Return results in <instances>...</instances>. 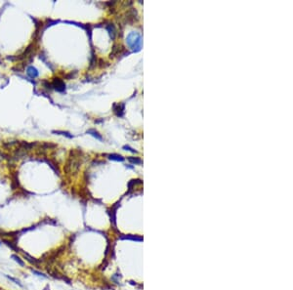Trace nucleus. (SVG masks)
Returning a JSON list of instances; mask_svg holds the SVG:
<instances>
[{
    "mask_svg": "<svg viewBox=\"0 0 293 290\" xmlns=\"http://www.w3.org/2000/svg\"><path fill=\"white\" fill-rule=\"evenodd\" d=\"M1 243H2V242H1V241H0V245H1Z\"/></svg>",
    "mask_w": 293,
    "mask_h": 290,
    "instance_id": "24",
    "label": "nucleus"
},
{
    "mask_svg": "<svg viewBox=\"0 0 293 290\" xmlns=\"http://www.w3.org/2000/svg\"><path fill=\"white\" fill-rule=\"evenodd\" d=\"M6 276V277H7V278H8V279H9V281H13V282H14V283L18 284V285H19L20 287H24V285H23V284H22V283H21V281H19V279L15 278V277H13V276H7V274H6V276Z\"/></svg>",
    "mask_w": 293,
    "mask_h": 290,
    "instance_id": "21",
    "label": "nucleus"
},
{
    "mask_svg": "<svg viewBox=\"0 0 293 290\" xmlns=\"http://www.w3.org/2000/svg\"><path fill=\"white\" fill-rule=\"evenodd\" d=\"M12 178V182H11V188L12 190H17L20 189V182H19V173L18 172H14L11 175Z\"/></svg>",
    "mask_w": 293,
    "mask_h": 290,
    "instance_id": "6",
    "label": "nucleus"
},
{
    "mask_svg": "<svg viewBox=\"0 0 293 290\" xmlns=\"http://www.w3.org/2000/svg\"><path fill=\"white\" fill-rule=\"evenodd\" d=\"M127 44L130 48H132L134 51H139L141 49V36L136 32H131L127 36Z\"/></svg>",
    "mask_w": 293,
    "mask_h": 290,
    "instance_id": "2",
    "label": "nucleus"
},
{
    "mask_svg": "<svg viewBox=\"0 0 293 290\" xmlns=\"http://www.w3.org/2000/svg\"><path fill=\"white\" fill-rule=\"evenodd\" d=\"M18 144H19V141H11V142H3L2 143V146L5 148H12V147H15V146H18Z\"/></svg>",
    "mask_w": 293,
    "mask_h": 290,
    "instance_id": "14",
    "label": "nucleus"
},
{
    "mask_svg": "<svg viewBox=\"0 0 293 290\" xmlns=\"http://www.w3.org/2000/svg\"><path fill=\"white\" fill-rule=\"evenodd\" d=\"M11 258H12V259H13L14 261L16 262V263H18V264H19L21 267H23V268L26 267V263H24V260L22 259V258H20V257L18 256V255H16V254H12V255H11Z\"/></svg>",
    "mask_w": 293,
    "mask_h": 290,
    "instance_id": "13",
    "label": "nucleus"
},
{
    "mask_svg": "<svg viewBox=\"0 0 293 290\" xmlns=\"http://www.w3.org/2000/svg\"><path fill=\"white\" fill-rule=\"evenodd\" d=\"M76 75H77V70H73V71H70V72L65 74V78L66 79H68V80H70V79L74 78Z\"/></svg>",
    "mask_w": 293,
    "mask_h": 290,
    "instance_id": "19",
    "label": "nucleus"
},
{
    "mask_svg": "<svg viewBox=\"0 0 293 290\" xmlns=\"http://www.w3.org/2000/svg\"><path fill=\"white\" fill-rule=\"evenodd\" d=\"M43 161H46V162L48 163V165L55 171L56 174L60 175V170H59V168H58V163H56L55 161H53L52 159H47V158H44Z\"/></svg>",
    "mask_w": 293,
    "mask_h": 290,
    "instance_id": "10",
    "label": "nucleus"
},
{
    "mask_svg": "<svg viewBox=\"0 0 293 290\" xmlns=\"http://www.w3.org/2000/svg\"><path fill=\"white\" fill-rule=\"evenodd\" d=\"M41 83H42V85H43V87L46 89V90H53V86H52V83L51 82H49V80H42L41 81Z\"/></svg>",
    "mask_w": 293,
    "mask_h": 290,
    "instance_id": "18",
    "label": "nucleus"
},
{
    "mask_svg": "<svg viewBox=\"0 0 293 290\" xmlns=\"http://www.w3.org/2000/svg\"><path fill=\"white\" fill-rule=\"evenodd\" d=\"M106 28H107V30L109 31L110 37L112 38V40H114L115 36H116V29H115V26H114V24L108 23L107 24H106Z\"/></svg>",
    "mask_w": 293,
    "mask_h": 290,
    "instance_id": "7",
    "label": "nucleus"
},
{
    "mask_svg": "<svg viewBox=\"0 0 293 290\" xmlns=\"http://www.w3.org/2000/svg\"><path fill=\"white\" fill-rule=\"evenodd\" d=\"M35 48H36V42L33 41V42H31V43L29 44L26 49H24V51L23 52V53H21L20 55H17V56H7L6 59L9 61H11V62L24 61V60H26L28 57H31L33 51L35 50Z\"/></svg>",
    "mask_w": 293,
    "mask_h": 290,
    "instance_id": "1",
    "label": "nucleus"
},
{
    "mask_svg": "<svg viewBox=\"0 0 293 290\" xmlns=\"http://www.w3.org/2000/svg\"><path fill=\"white\" fill-rule=\"evenodd\" d=\"M1 242H3V243H4L5 245H7V246H8L10 249L13 250V251H15V252H20V251H19V248L17 247L16 243L12 241V240L7 239H2V241H1Z\"/></svg>",
    "mask_w": 293,
    "mask_h": 290,
    "instance_id": "9",
    "label": "nucleus"
},
{
    "mask_svg": "<svg viewBox=\"0 0 293 290\" xmlns=\"http://www.w3.org/2000/svg\"><path fill=\"white\" fill-rule=\"evenodd\" d=\"M59 23V21H56V20H51V19H49L47 20V23L45 24V26H43V30L44 29H46L47 28H49V26H54V24H57Z\"/></svg>",
    "mask_w": 293,
    "mask_h": 290,
    "instance_id": "17",
    "label": "nucleus"
},
{
    "mask_svg": "<svg viewBox=\"0 0 293 290\" xmlns=\"http://www.w3.org/2000/svg\"><path fill=\"white\" fill-rule=\"evenodd\" d=\"M112 110L115 113V115L118 117H122L124 115V110H125V105L124 104H114L112 106Z\"/></svg>",
    "mask_w": 293,
    "mask_h": 290,
    "instance_id": "4",
    "label": "nucleus"
},
{
    "mask_svg": "<svg viewBox=\"0 0 293 290\" xmlns=\"http://www.w3.org/2000/svg\"><path fill=\"white\" fill-rule=\"evenodd\" d=\"M87 134H90L91 136H93L94 138H96L97 140H99V141H103V137H102V135L98 132V131H96L95 129H89V130H87Z\"/></svg>",
    "mask_w": 293,
    "mask_h": 290,
    "instance_id": "11",
    "label": "nucleus"
},
{
    "mask_svg": "<svg viewBox=\"0 0 293 290\" xmlns=\"http://www.w3.org/2000/svg\"><path fill=\"white\" fill-rule=\"evenodd\" d=\"M53 134H56V135H62V136H65V137L68 138V139H72L73 136L71 135L70 132L68 131H62V130H53L52 131Z\"/></svg>",
    "mask_w": 293,
    "mask_h": 290,
    "instance_id": "12",
    "label": "nucleus"
},
{
    "mask_svg": "<svg viewBox=\"0 0 293 290\" xmlns=\"http://www.w3.org/2000/svg\"><path fill=\"white\" fill-rule=\"evenodd\" d=\"M30 272H32V274H35V276H37L44 277V278H47V277H48V276L46 274H44V272H39V271H37V270H35V269H32V268H30Z\"/></svg>",
    "mask_w": 293,
    "mask_h": 290,
    "instance_id": "16",
    "label": "nucleus"
},
{
    "mask_svg": "<svg viewBox=\"0 0 293 290\" xmlns=\"http://www.w3.org/2000/svg\"><path fill=\"white\" fill-rule=\"evenodd\" d=\"M123 51H124V48H123L121 45H119V44H114V45L112 46V53H110V58H114L115 56H117L118 54H120Z\"/></svg>",
    "mask_w": 293,
    "mask_h": 290,
    "instance_id": "8",
    "label": "nucleus"
},
{
    "mask_svg": "<svg viewBox=\"0 0 293 290\" xmlns=\"http://www.w3.org/2000/svg\"><path fill=\"white\" fill-rule=\"evenodd\" d=\"M123 148H124V150H129V152H137L136 150H134L133 148H131L129 147V146H124Z\"/></svg>",
    "mask_w": 293,
    "mask_h": 290,
    "instance_id": "23",
    "label": "nucleus"
},
{
    "mask_svg": "<svg viewBox=\"0 0 293 290\" xmlns=\"http://www.w3.org/2000/svg\"><path fill=\"white\" fill-rule=\"evenodd\" d=\"M26 74H28V77H30V78H37L38 77V75H39V71H38V69L35 68V66H29L26 68Z\"/></svg>",
    "mask_w": 293,
    "mask_h": 290,
    "instance_id": "5",
    "label": "nucleus"
},
{
    "mask_svg": "<svg viewBox=\"0 0 293 290\" xmlns=\"http://www.w3.org/2000/svg\"><path fill=\"white\" fill-rule=\"evenodd\" d=\"M108 158L112 160H115V161H123L124 158H123L121 155L119 154H115V153H112V154H108Z\"/></svg>",
    "mask_w": 293,
    "mask_h": 290,
    "instance_id": "15",
    "label": "nucleus"
},
{
    "mask_svg": "<svg viewBox=\"0 0 293 290\" xmlns=\"http://www.w3.org/2000/svg\"><path fill=\"white\" fill-rule=\"evenodd\" d=\"M0 64H1V62H0Z\"/></svg>",
    "mask_w": 293,
    "mask_h": 290,
    "instance_id": "25",
    "label": "nucleus"
},
{
    "mask_svg": "<svg viewBox=\"0 0 293 290\" xmlns=\"http://www.w3.org/2000/svg\"><path fill=\"white\" fill-rule=\"evenodd\" d=\"M128 160L130 161L133 164H141L143 161L138 157H128Z\"/></svg>",
    "mask_w": 293,
    "mask_h": 290,
    "instance_id": "22",
    "label": "nucleus"
},
{
    "mask_svg": "<svg viewBox=\"0 0 293 290\" xmlns=\"http://www.w3.org/2000/svg\"><path fill=\"white\" fill-rule=\"evenodd\" d=\"M51 83H52L53 89L55 91H57L59 93L66 92V83L64 82L63 79H61L59 77H55V78H53V81Z\"/></svg>",
    "mask_w": 293,
    "mask_h": 290,
    "instance_id": "3",
    "label": "nucleus"
},
{
    "mask_svg": "<svg viewBox=\"0 0 293 290\" xmlns=\"http://www.w3.org/2000/svg\"><path fill=\"white\" fill-rule=\"evenodd\" d=\"M96 64H97V58H96V55L94 54V52L92 51V58H91V61H90V68H95Z\"/></svg>",
    "mask_w": 293,
    "mask_h": 290,
    "instance_id": "20",
    "label": "nucleus"
}]
</instances>
